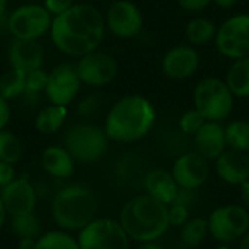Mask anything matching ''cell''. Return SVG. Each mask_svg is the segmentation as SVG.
<instances>
[{
    "label": "cell",
    "mask_w": 249,
    "mask_h": 249,
    "mask_svg": "<svg viewBox=\"0 0 249 249\" xmlns=\"http://www.w3.org/2000/svg\"><path fill=\"white\" fill-rule=\"evenodd\" d=\"M213 0H178L179 6L187 12H200L206 9Z\"/></svg>",
    "instance_id": "38"
},
{
    "label": "cell",
    "mask_w": 249,
    "mask_h": 249,
    "mask_svg": "<svg viewBox=\"0 0 249 249\" xmlns=\"http://www.w3.org/2000/svg\"><path fill=\"white\" fill-rule=\"evenodd\" d=\"M226 143L231 149L249 152V123L244 120L232 121L225 128Z\"/></svg>",
    "instance_id": "27"
},
{
    "label": "cell",
    "mask_w": 249,
    "mask_h": 249,
    "mask_svg": "<svg viewBox=\"0 0 249 249\" xmlns=\"http://www.w3.org/2000/svg\"><path fill=\"white\" fill-rule=\"evenodd\" d=\"M139 249H162L160 247H158L156 244H153V242H147V244H143L142 247Z\"/></svg>",
    "instance_id": "45"
},
{
    "label": "cell",
    "mask_w": 249,
    "mask_h": 249,
    "mask_svg": "<svg viewBox=\"0 0 249 249\" xmlns=\"http://www.w3.org/2000/svg\"><path fill=\"white\" fill-rule=\"evenodd\" d=\"M156 121L153 104L140 95H127L112 104L107 112L104 131L117 143H134L146 137Z\"/></svg>",
    "instance_id": "2"
},
{
    "label": "cell",
    "mask_w": 249,
    "mask_h": 249,
    "mask_svg": "<svg viewBox=\"0 0 249 249\" xmlns=\"http://www.w3.org/2000/svg\"><path fill=\"white\" fill-rule=\"evenodd\" d=\"M99 105H101V98H99V95H88V96H85V98L79 102L77 111H79V114H82V115H90V114H93V112L98 111Z\"/></svg>",
    "instance_id": "35"
},
{
    "label": "cell",
    "mask_w": 249,
    "mask_h": 249,
    "mask_svg": "<svg viewBox=\"0 0 249 249\" xmlns=\"http://www.w3.org/2000/svg\"><path fill=\"white\" fill-rule=\"evenodd\" d=\"M6 207H4V204H3V200H1V197H0V229L3 228V223H4V220H6Z\"/></svg>",
    "instance_id": "43"
},
{
    "label": "cell",
    "mask_w": 249,
    "mask_h": 249,
    "mask_svg": "<svg viewBox=\"0 0 249 249\" xmlns=\"http://www.w3.org/2000/svg\"><path fill=\"white\" fill-rule=\"evenodd\" d=\"M42 169L54 178H69L74 171V159L70 156L66 147L50 146L41 155Z\"/></svg>",
    "instance_id": "21"
},
{
    "label": "cell",
    "mask_w": 249,
    "mask_h": 249,
    "mask_svg": "<svg viewBox=\"0 0 249 249\" xmlns=\"http://www.w3.org/2000/svg\"><path fill=\"white\" fill-rule=\"evenodd\" d=\"M200 67V54L194 47L175 45L162 58L163 73L174 80L191 77Z\"/></svg>",
    "instance_id": "15"
},
{
    "label": "cell",
    "mask_w": 249,
    "mask_h": 249,
    "mask_svg": "<svg viewBox=\"0 0 249 249\" xmlns=\"http://www.w3.org/2000/svg\"><path fill=\"white\" fill-rule=\"evenodd\" d=\"M190 210L184 206L178 204H171L168 209V217H169V225L172 226H184L188 220Z\"/></svg>",
    "instance_id": "33"
},
{
    "label": "cell",
    "mask_w": 249,
    "mask_h": 249,
    "mask_svg": "<svg viewBox=\"0 0 249 249\" xmlns=\"http://www.w3.org/2000/svg\"><path fill=\"white\" fill-rule=\"evenodd\" d=\"M216 171L225 182L241 185L249 179V158L245 152L233 149L225 150L216 159Z\"/></svg>",
    "instance_id": "19"
},
{
    "label": "cell",
    "mask_w": 249,
    "mask_h": 249,
    "mask_svg": "<svg viewBox=\"0 0 249 249\" xmlns=\"http://www.w3.org/2000/svg\"><path fill=\"white\" fill-rule=\"evenodd\" d=\"M7 60L12 69L29 73L42 69L44 48L35 39H16L13 38L7 48Z\"/></svg>",
    "instance_id": "17"
},
{
    "label": "cell",
    "mask_w": 249,
    "mask_h": 249,
    "mask_svg": "<svg viewBox=\"0 0 249 249\" xmlns=\"http://www.w3.org/2000/svg\"><path fill=\"white\" fill-rule=\"evenodd\" d=\"M36 239H20L19 242V249H34L35 248Z\"/></svg>",
    "instance_id": "42"
},
{
    "label": "cell",
    "mask_w": 249,
    "mask_h": 249,
    "mask_svg": "<svg viewBox=\"0 0 249 249\" xmlns=\"http://www.w3.org/2000/svg\"><path fill=\"white\" fill-rule=\"evenodd\" d=\"M34 249H80L76 239L64 232H48L39 236Z\"/></svg>",
    "instance_id": "30"
},
{
    "label": "cell",
    "mask_w": 249,
    "mask_h": 249,
    "mask_svg": "<svg viewBox=\"0 0 249 249\" xmlns=\"http://www.w3.org/2000/svg\"><path fill=\"white\" fill-rule=\"evenodd\" d=\"M25 86H26V73L9 69L6 73L0 76V95L10 101H15L25 95Z\"/></svg>",
    "instance_id": "24"
},
{
    "label": "cell",
    "mask_w": 249,
    "mask_h": 249,
    "mask_svg": "<svg viewBox=\"0 0 249 249\" xmlns=\"http://www.w3.org/2000/svg\"><path fill=\"white\" fill-rule=\"evenodd\" d=\"M217 28L207 18H196L185 28V36L193 45H204L216 38Z\"/></svg>",
    "instance_id": "25"
},
{
    "label": "cell",
    "mask_w": 249,
    "mask_h": 249,
    "mask_svg": "<svg viewBox=\"0 0 249 249\" xmlns=\"http://www.w3.org/2000/svg\"><path fill=\"white\" fill-rule=\"evenodd\" d=\"M12 117V109H10V104L7 99H4L0 95V130H4L6 125L9 124Z\"/></svg>",
    "instance_id": "39"
},
{
    "label": "cell",
    "mask_w": 249,
    "mask_h": 249,
    "mask_svg": "<svg viewBox=\"0 0 249 249\" xmlns=\"http://www.w3.org/2000/svg\"><path fill=\"white\" fill-rule=\"evenodd\" d=\"M194 144L197 153L207 160L217 159L228 146L225 127H222L219 121H206L194 136Z\"/></svg>",
    "instance_id": "18"
},
{
    "label": "cell",
    "mask_w": 249,
    "mask_h": 249,
    "mask_svg": "<svg viewBox=\"0 0 249 249\" xmlns=\"http://www.w3.org/2000/svg\"><path fill=\"white\" fill-rule=\"evenodd\" d=\"M204 123H206V118L197 109H190L182 114L179 120V128L185 134L196 136L197 131L204 125Z\"/></svg>",
    "instance_id": "32"
},
{
    "label": "cell",
    "mask_w": 249,
    "mask_h": 249,
    "mask_svg": "<svg viewBox=\"0 0 249 249\" xmlns=\"http://www.w3.org/2000/svg\"><path fill=\"white\" fill-rule=\"evenodd\" d=\"M104 16L107 29L120 39H131L143 29V13L131 0L114 1Z\"/></svg>",
    "instance_id": "13"
},
{
    "label": "cell",
    "mask_w": 249,
    "mask_h": 249,
    "mask_svg": "<svg viewBox=\"0 0 249 249\" xmlns=\"http://www.w3.org/2000/svg\"><path fill=\"white\" fill-rule=\"evenodd\" d=\"M98 212L95 193L85 185L61 188L53 200L51 213L54 222L66 231H80L89 225Z\"/></svg>",
    "instance_id": "4"
},
{
    "label": "cell",
    "mask_w": 249,
    "mask_h": 249,
    "mask_svg": "<svg viewBox=\"0 0 249 249\" xmlns=\"http://www.w3.org/2000/svg\"><path fill=\"white\" fill-rule=\"evenodd\" d=\"M241 198L247 209H249V179L241 184Z\"/></svg>",
    "instance_id": "40"
},
{
    "label": "cell",
    "mask_w": 249,
    "mask_h": 249,
    "mask_svg": "<svg viewBox=\"0 0 249 249\" xmlns=\"http://www.w3.org/2000/svg\"><path fill=\"white\" fill-rule=\"evenodd\" d=\"M15 179V169L13 165L0 162V188H4Z\"/></svg>",
    "instance_id": "37"
},
{
    "label": "cell",
    "mask_w": 249,
    "mask_h": 249,
    "mask_svg": "<svg viewBox=\"0 0 249 249\" xmlns=\"http://www.w3.org/2000/svg\"><path fill=\"white\" fill-rule=\"evenodd\" d=\"M209 232L216 241L235 242L249 231V214L244 207L225 206L210 214Z\"/></svg>",
    "instance_id": "11"
},
{
    "label": "cell",
    "mask_w": 249,
    "mask_h": 249,
    "mask_svg": "<svg viewBox=\"0 0 249 249\" xmlns=\"http://www.w3.org/2000/svg\"><path fill=\"white\" fill-rule=\"evenodd\" d=\"M239 249H249V231L241 238V244H239Z\"/></svg>",
    "instance_id": "44"
},
{
    "label": "cell",
    "mask_w": 249,
    "mask_h": 249,
    "mask_svg": "<svg viewBox=\"0 0 249 249\" xmlns=\"http://www.w3.org/2000/svg\"><path fill=\"white\" fill-rule=\"evenodd\" d=\"M120 225L130 239L142 244L155 242L169 228L168 206L150 196L136 197L123 207Z\"/></svg>",
    "instance_id": "3"
},
{
    "label": "cell",
    "mask_w": 249,
    "mask_h": 249,
    "mask_svg": "<svg viewBox=\"0 0 249 249\" xmlns=\"http://www.w3.org/2000/svg\"><path fill=\"white\" fill-rule=\"evenodd\" d=\"M67 115H69L67 107L50 104L38 111V114L35 117V123H34L35 130L44 136L55 134L64 125Z\"/></svg>",
    "instance_id": "22"
},
{
    "label": "cell",
    "mask_w": 249,
    "mask_h": 249,
    "mask_svg": "<svg viewBox=\"0 0 249 249\" xmlns=\"http://www.w3.org/2000/svg\"><path fill=\"white\" fill-rule=\"evenodd\" d=\"M53 16L42 4L26 3L15 7L7 18V29L12 38L39 41L50 32Z\"/></svg>",
    "instance_id": "7"
},
{
    "label": "cell",
    "mask_w": 249,
    "mask_h": 249,
    "mask_svg": "<svg viewBox=\"0 0 249 249\" xmlns=\"http://www.w3.org/2000/svg\"><path fill=\"white\" fill-rule=\"evenodd\" d=\"M144 187H146L147 196L153 197L155 200L166 206L174 203L179 190L172 172L166 169H153L147 172L144 178Z\"/></svg>",
    "instance_id": "20"
},
{
    "label": "cell",
    "mask_w": 249,
    "mask_h": 249,
    "mask_svg": "<svg viewBox=\"0 0 249 249\" xmlns=\"http://www.w3.org/2000/svg\"><path fill=\"white\" fill-rule=\"evenodd\" d=\"M107 31L104 13L92 3H74L53 18L50 38L54 47L69 57L79 58L99 48Z\"/></svg>",
    "instance_id": "1"
},
{
    "label": "cell",
    "mask_w": 249,
    "mask_h": 249,
    "mask_svg": "<svg viewBox=\"0 0 249 249\" xmlns=\"http://www.w3.org/2000/svg\"><path fill=\"white\" fill-rule=\"evenodd\" d=\"M198 201V193L197 190H187V188H179L178 194L174 200L172 204H178V206H184L188 210Z\"/></svg>",
    "instance_id": "34"
},
{
    "label": "cell",
    "mask_w": 249,
    "mask_h": 249,
    "mask_svg": "<svg viewBox=\"0 0 249 249\" xmlns=\"http://www.w3.org/2000/svg\"><path fill=\"white\" fill-rule=\"evenodd\" d=\"M82 82L73 63H61L48 71L44 95L54 105L69 107L80 93Z\"/></svg>",
    "instance_id": "12"
},
{
    "label": "cell",
    "mask_w": 249,
    "mask_h": 249,
    "mask_svg": "<svg viewBox=\"0 0 249 249\" xmlns=\"http://www.w3.org/2000/svg\"><path fill=\"white\" fill-rule=\"evenodd\" d=\"M108 142L104 127L90 123H76L64 133V147L74 160L82 163L101 160L108 150Z\"/></svg>",
    "instance_id": "5"
},
{
    "label": "cell",
    "mask_w": 249,
    "mask_h": 249,
    "mask_svg": "<svg viewBox=\"0 0 249 249\" xmlns=\"http://www.w3.org/2000/svg\"><path fill=\"white\" fill-rule=\"evenodd\" d=\"M0 41H1V26H0Z\"/></svg>",
    "instance_id": "47"
},
{
    "label": "cell",
    "mask_w": 249,
    "mask_h": 249,
    "mask_svg": "<svg viewBox=\"0 0 249 249\" xmlns=\"http://www.w3.org/2000/svg\"><path fill=\"white\" fill-rule=\"evenodd\" d=\"M219 7H222V9H231V7H233L235 4H236V1L238 0H213Z\"/></svg>",
    "instance_id": "41"
},
{
    "label": "cell",
    "mask_w": 249,
    "mask_h": 249,
    "mask_svg": "<svg viewBox=\"0 0 249 249\" xmlns=\"http://www.w3.org/2000/svg\"><path fill=\"white\" fill-rule=\"evenodd\" d=\"M74 66L82 85L92 88L107 86L114 82L118 74L117 60L111 54L99 50L90 51L79 57Z\"/></svg>",
    "instance_id": "10"
},
{
    "label": "cell",
    "mask_w": 249,
    "mask_h": 249,
    "mask_svg": "<svg viewBox=\"0 0 249 249\" xmlns=\"http://www.w3.org/2000/svg\"><path fill=\"white\" fill-rule=\"evenodd\" d=\"M233 95L226 82L219 77H206L194 89L196 109L206 121H222L233 108Z\"/></svg>",
    "instance_id": "6"
},
{
    "label": "cell",
    "mask_w": 249,
    "mask_h": 249,
    "mask_svg": "<svg viewBox=\"0 0 249 249\" xmlns=\"http://www.w3.org/2000/svg\"><path fill=\"white\" fill-rule=\"evenodd\" d=\"M23 155V146L12 131L0 130V162L15 165Z\"/></svg>",
    "instance_id": "26"
},
{
    "label": "cell",
    "mask_w": 249,
    "mask_h": 249,
    "mask_svg": "<svg viewBox=\"0 0 249 249\" xmlns=\"http://www.w3.org/2000/svg\"><path fill=\"white\" fill-rule=\"evenodd\" d=\"M7 1L9 0H0V15H3L7 9Z\"/></svg>",
    "instance_id": "46"
},
{
    "label": "cell",
    "mask_w": 249,
    "mask_h": 249,
    "mask_svg": "<svg viewBox=\"0 0 249 249\" xmlns=\"http://www.w3.org/2000/svg\"><path fill=\"white\" fill-rule=\"evenodd\" d=\"M209 174V162L198 153L181 155L172 168V175L178 187L187 190H198L207 181Z\"/></svg>",
    "instance_id": "14"
},
{
    "label": "cell",
    "mask_w": 249,
    "mask_h": 249,
    "mask_svg": "<svg viewBox=\"0 0 249 249\" xmlns=\"http://www.w3.org/2000/svg\"><path fill=\"white\" fill-rule=\"evenodd\" d=\"M10 228L19 239H36L41 233V222L34 213L12 216Z\"/></svg>",
    "instance_id": "28"
},
{
    "label": "cell",
    "mask_w": 249,
    "mask_h": 249,
    "mask_svg": "<svg viewBox=\"0 0 249 249\" xmlns=\"http://www.w3.org/2000/svg\"><path fill=\"white\" fill-rule=\"evenodd\" d=\"M18 249H19V248H18Z\"/></svg>",
    "instance_id": "48"
},
{
    "label": "cell",
    "mask_w": 249,
    "mask_h": 249,
    "mask_svg": "<svg viewBox=\"0 0 249 249\" xmlns=\"http://www.w3.org/2000/svg\"><path fill=\"white\" fill-rule=\"evenodd\" d=\"M74 4V0H44L42 6L47 9V12L54 18L66 12Z\"/></svg>",
    "instance_id": "36"
},
{
    "label": "cell",
    "mask_w": 249,
    "mask_h": 249,
    "mask_svg": "<svg viewBox=\"0 0 249 249\" xmlns=\"http://www.w3.org/2000/svg\"><path fill=\"white\" fill-rule=\"evenodd\" d=\"M216 47L228 58L249 57V13H239L226 19L216 34Z\"/></svg>",
    "instance_id": "9"
},
{
    "label": "cell",
    "mask_w": 249,
    "mask_h": 249,
    "mask_svg": "<svg viewBox=\"0 0 249 249\" xmlns=\"http://www.w3.org/2000/svg\"><path fill=\"white\" fill-rule=\"evenodd\" d=\"M209 233V223L201 217H196L193 220H187L181 231V239L187 247L200 245Z\"/></svg>",
    "instance_id": "29"
},
{
    "label": "cell",
    "mask_w": 249,
    "mask_h": 249,
    "mask_svg": "<svg viewBox=\"0 0 249 249\" xmlns=\"http://www.w3.org/2000/svg\"><path fill=\"white\" fill-rule=\"evenodd\" d=\"M77 244L80 249H130V238L120 222L93 219L80 229Z\"/></svg>",
    "instance_id": "8"
},
{
    "label": "cell",
    "mask_w": 249,
    "mask_h": 249,
    "mask_svg": "<svg viewBox=\"0 0 249 249\" xmlns=\"http://www.w3.org/2000/svg\"><path fill=\"white\" fill-rule=\"evenodd\" d=\"M48 73L44 69H36L29 73H26V86H25V95L29 101H36L41 93L45 92Z\"/></svg>",
    "instance_id": "31"
},
{
    "label": "cell",
    "mask_w": 249,
    "mask_h": 249,
    "mask_svg": "<svg viewBox=\"0 0 249 249\" xmlns=\"http://www.w3.org/2000/svg\"><path fill=\"white\" fill-rule=\"evenodd\" d=\"M0 197L6 212L12 216H23L34 213L36 204V193L28 178H15L9 185L1 188Z\"/></svg>",
    "instance_id": "16"
},
{
    "label": "cell",
    "mask_w": 249,
    "mask_h": 249,
    "mask_svg": "<svg viewBox=\"0 0 249 249\" xmlns=\"http://www.w3.org/2000/svg\"><path fill=\"white\" fill-rule=\"evenodd\" d=\"M225 82L233 96L249 98V57L233 61Z\"/></svg>",
    "instance_id": "23"
}]
</instances>
